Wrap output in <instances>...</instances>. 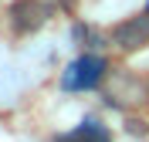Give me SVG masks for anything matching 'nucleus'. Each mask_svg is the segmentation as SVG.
<instances>
[{"label": "nucleus", "mask_w": 149, "mask_h": 142, "mask_svg": "<svg viewBox=\"0 0 149 142\" xmlns=\"http://www.w3.org/2000/svg\"><path fill=\"white\" fill-rule=\"evenodd\" d=\"M71 139L74 142H112V135H109V129H105L102 122H92V118H88V122H81L71 132Z\"/></svg>", "instance_id": "nucleus-4"}, {"label": "nucleus", "mask_w": 149, "mask_h": 142, "mask_svg": "<svg viewBox=\"0 0 149 142\" xmlns=\"http://www.w3.org/2000/svg\"><path fill=\"white\" fill-rule=\"evenodd\" d=\"M112 41L122 51H139V47H146L149 44V10L129 17L125 24H119V27L112 30Z\"/></svg>", "instance_id": "nucleus-3"}, {"label": "nucleus", "mask_w": 149, "mask_h": 142, "mask_svg": "<svg viewBox=\"0 0 149 142\" xmlns=\"http://www.w3.org/2000/svg\"><path fill=\"white\" fill-rule=\"evenodd\" d=\"M105 71H109V61L102 54H81L78 61L65 68L61 75V88L65 91H88V88H98L102 85Z\"/></svg>", "instance_id": "nucleus-1"}, {"label": "nucleus", "mask_w": 149, "mask_h": 142, "mask_svg": "<svg viewBox=\"0 0 149 142\" xmlns=\"http://www.w3.org/2000/svg\"><path fill=\"white\" fill-rule=\"evenodd\" d=\"M47 17H51V7L41 3V0H14V3H10V24H14V30H20V34L37 30Z\"/></svg>", "instance_id": "nucleus-2"}]
</instances>
